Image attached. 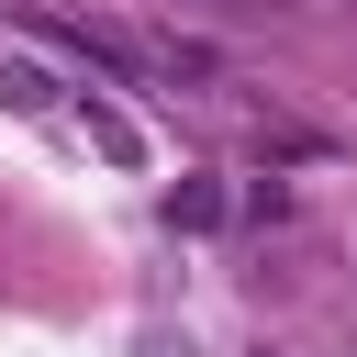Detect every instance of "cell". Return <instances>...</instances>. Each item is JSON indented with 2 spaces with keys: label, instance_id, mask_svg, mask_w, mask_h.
Segmentation results:
<instances>
[{
  "label": "cell",
  "instance_id": "obj_1",
  "mask_svg": "<svg viewBox=\"0 0 357 357\" xmlns=\"http://www.w3.org/2000/svg\"><path fill=\"white\" fill-rule=\"evenodd\" d=\"M78 123H89V145H100L112 167H145V134H134V123H123L112 100H78Z\"/></svg>",
  "mask_w": 357,
  "mask_h": 357
},
{
  "label": "cell",
  "instance_id": "obj_2",
  "mask_svg": "<svg viewBox=\"0 0 357 357\" xmlns=\"http://www.w3.org/2000/svg\"><path fill=\"white\" fill-rule=\"evenodd\" d=\"M0 100H11V112H56V78H45L33 56H0Z\"/></svg>",
  "mask_w": 357,
  "mask_h": 357
},
{
  "label": "cell",
  "instance_id": "obj_3",
  "mask_svg": "<svg viewBox=\"0 0 357 357\" xmlns=\"http://www.w3.org/2000/svg\"><path fill=\"white\" fill-rule=\"evenodd\" d=\"M167 223L212 234V223H223V190H212V178H178V190H167Z\"/></svg>",
  "mask_w": 357,
  "mask_h": 357
}]
</instances>
